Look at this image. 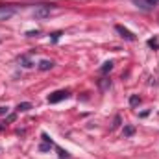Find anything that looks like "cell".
<instances>
[{
    "label": "cell",
    "mask_w": 159,
    "mask_h": 159,
    "mask_svg": "<svg viewBox=\"0 0 159 159\" xmlns=\"http://www.w3.org/2000/svg\"><path fill=\"white\" fill-rule=\"evenodd\" d=\"M65 98H69V91H56L54 94L48 96V102H50V104H57V102H61V100H65Z\"/></svg>",
    "instance_id": "6da1fadb"
},
{
    "label": "cell",
    "mask_w": 159,
    "mask_h": 159,
    "mask_svg": "<svg viewBox=\"0 0 159 159\" xmlns=\"http://www.w3.org/2000/svg\"><path fill=\"white\" fill-rule=\"evenodd\" d=\"M50 15V7L48 6H39V7H35V11H34V17L35 19H46Z\"/></svg>",
    "instance_id": "7a4b0ae2"
},
{
    "label": "cell",
    "mask_w": 159,
    "mask_h": 159,
    "mask_svg": "<svg viewBox=\"0 0 159 159\" xmlns=\"http://www.w3.org/2000/svg\"><path fill=\"white\" fill-rule=\"evenodd\" d=\"M115 28H117V32H119V34L122 35V37H124V39H128V41H135V35H133V34H131L129 30H126L124 26H120V24H117Z\"/></svg>",
    "instance_id": "3957f363"
},
{
    "label": "cell",
    "mask_w": 159,
    "mask_h": 159,
    "mask_svg": "<svg viewBox=\"0 0 159 159\" xmlns=\"http://www.w3.org/2000/svg\"><path fill=\"white\" fill-rule=\"evenodd\" d=\"M52 67H54V63H52V61H46V59H43V61L39 63L41 70H48V69H52Z\"/></svg>",
    "instance_id": "277c9868"
},
{
    "label": "cell",
    "mask_w": 159,
    "mask_h": 159,
    "mask_svg": "<svg viewBox=\"0 0 159 159\" xmlns=\"http://www.w3.org/2000/svg\"><path fill=\"white\" fill-rule=\"evenodd\" d=\"M30 107H32V104L30 102H24V104H19L17 106V111H28Z\"/></svg>",
    "instance_id": "5b68a950"
},
{
    "label": "cell",
    "mask_w": 159,
    "mask_h": 159,
    "mask_svg": "<svg viewBox=\"0 0 159 159\" xmlns=\"http://www.w3.org/2000/svg\"><path fill=\"white\" fill-rule=\"evenodd\" d=\"M111 69H113V63H111V61H107V63H104V67L100 69V72H104V74H106V72H109Z\"/></svg>",
    "instance_id": "8992f818"
},
{
    "label": "cell",
    "mask_w": 159,
    "mask_h": 159,
    "mask_svg": "<svg viewBox=\"0 0 159 159\" xmlns=\"http://www.w3.org/2000/svg\"><path fill=\"white\" fill-rule=\"evenodd\" d=\"M139 102H141V100H139L137 96H131V98H129V104H131V106H137Z\"/></svg>",
    "instance_id": "52a82bcc"
},
{
    "label": "cell",
    "mask_w": 159,
    "mask_h": 159,
    "mask_svg": "<svg viewBox=\"0 0 159 159\" xmlns=\"http://www.w3.org/2000/svg\"><path fill=\"white\" fill-rule=\"evenodd\" d=\"M124 133H126V135H133V128H131V126H128V128L124 129Z\"/></svg>",
    "instance_id": "ba28073f"
},
{
    "label": "cell",
    "mask_w": 159,
    "mask_h": 159,
    "mask_svg": "<svg viewBox=\"0 0 159 159\" xmlns=\"http://www.w3.org/2000/svg\"><path fill=\"white\" fill-rule=\"evenodd\" d=\"M148 6H156V4H159V0H144Z\"/></svg>",
    "instance_id": "9c48e42d"
},
{
    "label": "cell",
    "mask_w": 159,
    "mask_h": 159,
    "mask_svg": "<svg viewBox=\"0 0 159 159\" xmlns=\"http://www.w3.org/2000/svg\"><path fill=\"white\" fill-rule=\"evenodd\" d=\"M2 113H7V107H0V115Z\"/></svg>",
    "instance_id": "30bf717a"
}]
</instances>
